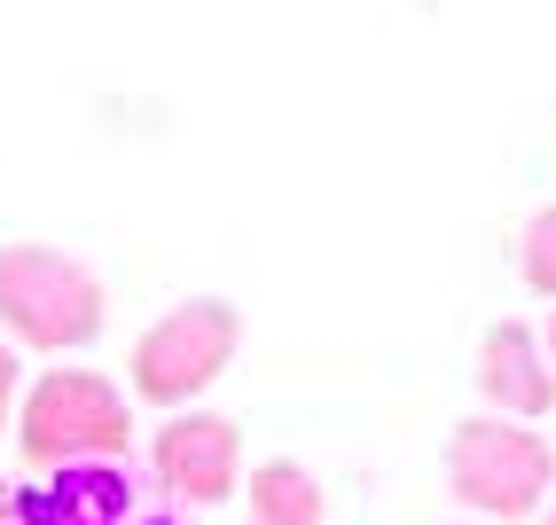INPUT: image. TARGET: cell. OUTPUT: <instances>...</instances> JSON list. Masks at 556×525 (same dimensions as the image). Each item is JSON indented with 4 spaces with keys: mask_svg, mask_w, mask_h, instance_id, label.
<instances>
[{
    "mask_svg": "<svg viewBox=\"0 0 556 525\" xmlns=\"http://www.w3.org/2000/svg\"><path fill=\"white\" fill-rule=\"evenodd\" d=\"M0 322H9V346L79 353L102 337L110 298L87 259H71L55 243H9L0 251Z\"/></svg>",
    "mask_w": 556,
    "mask_h": 525,
    "instance_id": "1",
    "label": "cell"
},
{
    "mask_svg": "<svg viewBox=\"0 0 556 525\" xmlns=\"http://www.w3.org/2000/svg\"><path fill=\"white\" fill-rule=\"evenodd\" d=\"M16 447H24V463H40V471L126 463L134 408L110 377H94V368H48L16 408Z\"/></svg>",
    "mask_w": 556,
    "mask_h": 525,
    "instance_id": "2",
    "label": "cell"
},
{
    "mask_svg": "<svg viewBox=\"0 0 556 525\" xmlns=\"http://www.w3.org/2000/svg\"><path fill=\"white\" fill-rule=\"evenodd\" d=\"M447 486L478 525H517L556 495V447L509 416H470L447 439Z\"/></svg>",
    "mask_w": 556,
    "mask_h": 525,
    "instance_id": "3",
    "label": "cell"
},
{
    "mask_svg": "<svg viewBox=\"0 0 556 525\" xmlns=\"http://www.w3.org/2000/svg\"><path fill=\"white\" fill-rule=\"evenodd\" d=\"M243 346V322L228 298H180L173 314H157L150 329H141L134 346V392L157 400V408H189L204 385L228 377V361Z\"/></svg>",
    "mask_w": 556,
    "mask_h": 525,
    "instance_id": "4",
    "label": "cell"
},
{
    "mask_svg": "<svg viewBox=\"0 0 556 525\" xmlns=\"http://www.w3.org/2000/svg\"><path fill=\"white\" fill-rule=\"evenodd\" d=\"M150 463H157V478H165V495L212 510V502H228V495H236V478H243V432H236L228 416L180 408V416L157 432Z\"/></svg>",
    "mask_w": 556,
    "mask_h": 525,
    "instance_id": "5",
    "label": "cell"
},
{
    "mask_svg": "<svg viewBox=\"0 0 556 525\" xmlns=\"http://www.w3.org/2000/svg\"><path fill=\"white\" fill-rule=\"evenodd\" d=\"M478 392H486L494 416L509 424H533L556 408V368H548V346L526 329V322H494L478 337Z\"/></svg>",
    "mask_w": 556,
    "mask_h": 525,
    "instance_id": "6",
    "label": "cell"
},
{
    "mask_svg": "<svg viewBox=\"0 0 556 525\" xmlns=\"http://www.w3.org/2000/svg\"><path fill=\"white\" fill-rule=\"evenodd\" d=\"M16 525H126V471L87 463L55 471L48 486H16Z\"/></svg>",
    "mask_w": 556,
    "mask_h": 525,
    "instance_id": "7",
    "label": "cell"
},
{
    "mask_svg": "<svg viewBox=\"0 0 556 525\" xmlns=\"http://www.w3.org/2000/svg\"><path fill=\"white\" fill-rule=\"evenodd\" d=\"M321 517H329V495L306 463L275 455L251 471V525H321Z\"/></svg>",
    "mask_w": 556,
    "mask_h": 525,
    "instance_id": "8",
    "label": "cell"
},
{
    "mask_svg": "<svg viewBox=\"0 0 556 525\" xmlns=\"http://www.w3.org/2000/svg\"><path fill=\"white\" fill-rule=\"evenodd\" d=\"M517 267H526V283L541 298H556V204L526 220V243H517Z\"/></svg>",
    "mask_w": 556,
    "mask_h": 525,
    "instance_id": "9",
    "label": "cell"
},
{
    "mask_svg": "<svg viewBox=\"0 0 556 525\" xmlns=\"http://www.w3.org/2000/svg\"><path fill=\"white\" fill-rule=\"evenodd\" d=\"M16 377H24V361H16L9 337H0V432H16Z\"/></svg>",
    "mask_w": 556,
    "mask_h": 525,
    "instance_id": "10",
    "label": "cell"
},
{
    "mask_svg": "<svg viewBox=\"0 0 556 525\" xmlns=\"http://www.w3.org/2000/svg\"><path fill=\"white\" fill-rule=\"evenodd\" d=\"M0 525H16V486L0 478Z\"/></svg>",
    "mask_w": 556,
    "mask_h": 525,
    "instance_id": "11",
    "label": "cell"
},
{
    "mask_svg": "<svg viewBox=\"0 0 556 525\" xmlns=\"http://www.w3.org/2000/svg\"><path fill=\"white\" fill-rule=\"evenodd\" d=\"M541 346H548V368H556V314H548V329H541Z\"/></svg>",
    "mask_w": 556,
    "mask_h": 525,
    "instance_id": "12",
    "label": "cell"
},
{
    "mask_svg": "<svg viewBox=\"0 0 556 525\" xmlns=\"http://www.w3.org/2000/svg\"><path fill=\"white\" fill-rule=\"evenodd\" d=\"M541 525H556V495H548V510H541Z\"/></svg>",
    "mask_w": 556,
    "mask_h": 525,
    "instance_id": "13",
    "label": "cell"
},
{
    "mask_svg": "<svg viewBox=\"0 0 556 525\" xmlns=\"http://www.w3.org/2000/svg\"><path fill=\"white\" fill-rule=\"evenodd\" d=\"M463 525H478V517H463Z\"/></svg>",
    "mask_w": 556,
    "mask_h": 525,
    "instance_id": "14",
    "label": "cell"
}]
</instances>
